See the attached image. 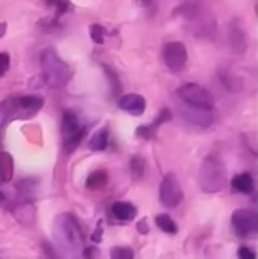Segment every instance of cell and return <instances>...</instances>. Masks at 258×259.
Returning <instances> with one entry per match:
<instances>
[{
    "label": "cell",
    "instance_id": "cell-30",
    "mask_svg": "<svg viewBox=\"0 0 258 259\" xmlns=\"http://www.w3.org/2000/svg\"><path fill=\"white\" fill-rule=\"evenodd\" d=\"M9 64H11V59H9V55L6 52H0V77L8 71L9 68Z\"/></svg>",
    "mask_w": 258,
    "mask_h": 259
},
{
    "label": "cell",
    "instance_id": "cell-7",
    "mask_svg": "<svg viewBox=\"0 0 258 259\" xmlns=\"http://www.w3.org/2000/svg\"><path fill=\"white\" fill-rule=\"evenodd\" d=\"M163 59L169 70L172 71H181L189 59L187 49L179 41H170L163 49Z\"/></svg>",
    "mask_w": 258,
    "mask_h": 259
},
{
    "label": "cell",
    "instance_id": "cell-22",
    "mask_svg": "<svg viewBox=\"0 0 258 259\" xmlns=\"http://www.w3.org/2000/svg\"><path fill=\"white\" fill-rule=\"evenodd\" d=\"M129 170H131V175L135 181H141L144 178V173H146V159L140 155L132 156L131 162H129Z\"/></svg>",
    "mask_w": 258,
    "mask_h": 259
},
{
    "label": "cell",
    "instance_id": "cell-6",
    "mask_svg": "<svg viewBox=\"0 0 258 259\" xmlns=\"http://www.w3.org/2000/svg\"><path fill=\"white\" fill-rule=\"evenodd\" d=\"M184 199L181 185L175 175L169 173L160 185V200L166 208H176Z\"/></svg>",
    "mask_w": 258,
    "mask_h": 259
},
{
    "label": "cell",
    "instance_id": "cell-9",
    "mask_svg": "<svg viewBox=\"0 0 258 259\" xmlns=\"http://www.w3.org/2000/svg\"><path fill=\"white\" fill-rule=\"evenodd\" d=\"M233 228L240 237H251L257 232L258 217L251 209H239L233 214Z\"/></svg>",
    "mask_w": 258,
    "mask_h": 259
},
{
    "label": "cell",
    "instance_id": "cell-13",
    "mask_svg": "<svg viewBox=\"0 0 258 259\" xmlns=\"http://www.w3.org/2000/svg\"><path fill=\"white\" fill-rule=\"evenodd\" d=\"M111 212L119 222H132L137 215V208L128 202H116L111 206Z\"/></svg>",
    "mask_w": 258,
    "mask_h": 259
},
{
    "label": "cell",
    "instance_id": "cell-24",
    "mask_svg": "<svg viewBox=\"0 0 258 259\" xmlns=\"http://www.w3.org/2000/svg\"><path fill=\"white\" fill-rule=\"evenodd\" d=\"M155 222H157V226H158L163 232H166V234L175 235V234L178 232L176 223H175V222L172 220V217L167 215V214H160V215L155 219Z\"/></svg>",
    "mask_w": 258,
    "mask_h": 259
},
{
    "label": "cell",
    "instance_id": "cell-11",
    "mask_svg": "<svg viewBox=\"0 0 258 259\" xmlns=\"http://www.w3.org/2000/svg\"><path fill=\"white\" fill-rule=\"evenodd\" d=\"M119 108L131 115H143L144 111H146V100L143 96L140 94H125V96H120L119 97Z\"/></svg>",
    "mask_w": 258,
    "mask_h": 259
},
{
    "label": "cell",
    "instance_id": "cell-17",
    "mask_svg": "<svg viewBox=\"0 0 258 259\" xmlns=\"http://www.w3.org/2000/svg\"><path fill=\"white\" fill-rule=\"evenodd\" d=\"M14 175V161L8 152H0V182H9Z\"/></svg>",
    "mask_w": 258,
    "mask_h": 259
},
{
    "label": "cell",
    "instance_id": "cell-27",
    "mask_svg": "<svg viewBox=\"0 0 258 259\" xmlns=\"http://www.w3.org/2000/svg\"><path fill=\"white\" fill-rule=\"evenodd\" d=\"M105 35H106V29H105L102 24L94 23V24L90 26V36H91V39H93L96 44H103Z\"/></svg>",
    "mask_w": 258,
    "mask_h": 259
},
{
    "label": "cell",
    "instance_id": "cell-28",
    "mask_svg": "<svg viewBox=\"0 0 258 259\" xmlns=\"http://www.w3.org/2000/svg\"><path fill=\"white\" fill-rule=\"evenodd\" d=\"M170 118H172V112H170L169 109H163V111L158 114V117L155 118V121H154L152 124H148V127L151 129V132H152L154 135H157V129H158L163 123L169 121Z\"/></svg>",
    "mask_w": 258,
    "mask_h": 259
},
{
    "label": "cell",
    "instance_id": "cell-10",
    "mask_svg": "<svg viewBox=\"0 0 258 259\" xmlns=\"http://www.w3.org/2000/svg\"><path fill=\"white\" fill-rule=\"evenodd\" d=\"M182 117L189 123H192L195 126H199V127H208L214 121L213 109L199 108V106H190V105H186V103H184V108H182Z\"/></svg>",
    "mask_w": 258,
    "mask_h": 259
},
{
    "label": "cell",
    "instance_id": "cell-2",
    "mask_svg": "<svg viewBox=\"0 0 258 259\" xmlns=\"http://www.w3.org/2000/svg\"><path fill=\"white\" fill-rule=\"evenodd\" d=\"M40 62L43 70V79L46 80L47 85L53 88H61L70 80L71 77L70 65L65 61H62L53 49L43 50Z\"/></svg>",
    "mask_w": 258,
    "mask_h": 259
},
{
    "label": "cell",
    "instance_id": "cell-8",
    "mask_svg": "<svg viewBox=\"0 0 258 259\" xmlns=\"http://www.w3.org/2000/svg\"><path fill=\"white\" fill-rule=\"evenodd\" d=\"M12 117H33L43 106L44 99L41 96H21L9 100Z\"/></svg>",
    "mask_w": 258,
    "mask_h": 259
},
{
    "label": "cell",
    "instance_id": "cell-31",
    "mask_svg": "<svg viewBox=\"0 0 258 259\" xmlns=\"http://www.w3.org/2000/svg\"><path fill=\"white\" fill-rule=\"evenodd\" d=\"M102 234H103V229H102V225H100V222H99L96 231H94L93 235H91V240H93L94 243H100V241H102Z\"/></svg>",
    "mask_w": 258,
    "mask_h": 259
},
{
    "label": "cell",
    "instance_id": "cell-36",
    "mask_svg": "<svg viewBox=\"0 0 258 259\" xmlns=\"http://www.w3.org/2000/svg\"><path fill=\"white\" fill-rule=\"evenodd\" d=\"M140 3H141L143 6H149V5L152 3V0H140Z\"/></svg>",
    "mask_w": 258,
    "mask_h": 259
},
{
    "label": "cell",
    "instance_id": "cell-12",
    "mask_svg": "<svg viewBox=\"0 0 258 259\" xmlns=\"http://www.w3.org/2000/svg\"><path fill=\"white\" fill-rule=\"evenodd\" d=\"M230 39H231V46L233 49L237 52V53H242L248 42H246V32L245 29L240 26V21L239 20H234L233 24H231V32H230Z\"/></svg>",
    "mask_w": 258,
    "mask_h": 259
},
{
    "label": "cell",
    "instance_id": "cell-1",
    "mask_svg": "<svg viewBox=\"0 0 258 259\" xmlns=\"http://www.w3.org/2000/svg\"><path fill=\"white\" fill-rule=\"evenodd\" d=\"M53 235L59 249H62L67 255H78L85 249V235L78 220L68 212L59 214L55 219Z\"/></svg>",
    "mask_w": 258,
    "mask_h": 259
},
{
    "label": "cell",
    "instance_id": "cell-29",
    "mask_svg": "<svg viewBox=\"0 0 258 259\" xmlns=\"http://www.w3.org/2000/svg\"><path fill=\"white\" fill-rule=\"evenodd\" d=\"M111 258L114 259H132L134 252L129 247H116L111 250Z\"/></svg>",
    "mask_w": 258,
    "mask_h": 259
},
{
    "label": "cell",
    "instance_id": "cell-5",
    "mask_svg": "<svg viewBox=\"0 0 258 259\" xmlns=\"http://www.w3.org/2000/svg\"><path fill=\"white\" fill-rule=\"evenodd\" d=\"M179 99L190 106H199V108H214V97L213 94L204 88L199 83H186L178 90Z\"/></svg>",
    "mask_w": 258,
    "mask_h": 259
},
{
    "label": "cell",
    "instance_id": "cell-34",
    "mask_svg": "<svg viewBox=\"0 0 258 259\" xmlns=\"http://www.w3.org/2000/svg\"><path fill=\"white\" fill-rule=\"evenodd\" d=\"M5 205H6V196L0 190V206H5Z\"/></svg>",
    "mask_w": 258,
    "mask_h": 259
},
{
    "label": "cell",
    "instance_id": "cell-32",
    "mask_svg": "<svg viewBox=\"0 0 258 259\" xmlns=\"http://www.w3.org/2000/svg\"><path fill=\"white\" fill-rule=\"evenodd\" d=\"M239 256H240V258H245V259H251V258H255L257 255H255V252L249 250L248 247H242V249L239 250Z\"/></svg>",
    "mask_w": 258,
    "mask_h": 259
},
{
    "label": "cell",
    "instance_id": "cell-16",
    "mask_svg": "<svg viewBox=\"0 0 258 259\" xmlns=\"http://www.w3.org/2000/svg\"><path fill=\"white\" fill-rule=\"evenodd\" d=\"M231 185L234 191L242 193V194H249L254 190V179L249 173H242L233 179Z\"/></svg>",
    "mask_w": 258,
    "mask_h": 259
},
{
    "label": "cell",
    "instance_id": "cell-35",
    "mask_svg": "<svg viewBox=\"0 0 258 259\" xmlns=\"http://www.w3.org/2000/svg\"><path fill=\"white\" fill-rule=\"evenodd\" d=\"M6 33V23H0V38Z\"/></svg>",
    "mask_w": 258,
    "mask_h": 259
},
{
    "label": "cell",
    "instance_id": "cell-4",
    "mask_svg": "<svg viewBox=\"0 0 258 259\" xmlns=\"http://www.w3.org/2000/svg\"><path fill=\"white\" fill-rule=\"evenodd\" d=\"M186 18L190 21V29L199 38H210L216 32V21L211 15L205 14L199 6H187L184 9Z\"/></svg>",
    "mask_w": 258,
    "mask_h": 259
},
{
    "label": "cell",
    "instance_id": "cell-19",
    "mask_svg": "<svg viewBox=\"0 0 258 259\" xmlns=\"http://www.w3.org/2000/svg\"><path fill=\"white\" fill-rule=\"evenodd\" d=\"M108 143H109V132H108L106 127H103V129L97 131V132L91 137L88 146H90V149L94 150V152H103V150L108 147Z\"/></svg>",
    "mask_w": 258,
    "mask_h": 259
},
{
    "label": "cell",
    "instance_id": "cell-18",
    "mask_svg": "<svg viewBox=\"0 0 258 259\" xmlns=\"http://www.w3.org/2000/svg\"><path fill=\"white\" fill-rule=\"evenodd\" d=\"M103 65V71L106 74V79H108V83H109V93L113 97H117L120 96L122 93V82H120V77L119 74L116 73V70L108 65V64H102Z\"/></svg>",
    "mask_w": 258,
    "mask_h": 259
},
{
    "label": "cell",
    "instance_id": "cell-3",
    "mask_svg": "<svg viewBox=\"0 0 258 259\" xmlns=\"http://www.w3.org/2000/svg\"><path fill=\"white\" fill-rule=\"evenodd\" d=\"M199 187L205 193H219L227 185V167L214 155L204 159L199 168Z\"/></svg>",
    "mask_w": 258,
    "mask_h": 259
},
{
    "label": "cell",
    "instance_id": "cell-14",
    "mask_svg": "<svg viewBox=\"0 0 258 259\" xmlns=\"http://www.w3.org/2000/svg\"><path fill=\"white\" fill-rule=\"evenodd\" d=\"M12 214L21 225H32L35 222V206L29 200H24L23 203H20L12 211Z\"/></svg>",
    "mask_w": 258,
    "mask_h": 259
},
{
    "label": "cell",
    "instance_id": "cell-26",
    "mask_svg": "<svg viewBox=\"0 0 258 259\" xmlns=\"http://www.w3.org/2000/svg\"><path fill=\"white\" fill-rule=\"evenodd\" d=\"M46 3L55 9V18L59 20L62 14H65L70 9V2L68 0H46Z\"/></svg>",
    "mask_w": 258,
    "mask_h": 259
},
{
    "label": "cell",
    "instance_id": "cell-21",
    "mask_svg": "<svg viewBox=\"0 0 258 259\" xmlns=\"http://www.w3.org/2000/svg\"><path fill=\"white\" fill-rule=\"evenodd\" d=\"M36 185H38V179H36V178L21 179V181H18V184H17V191H18V194H20L21 199L30 200V197H32V194H33V191H35Z\"/></svg>",
    "mask_w": 258,
    "mask_h": 259
},
{
    "label": "cell",
    "instance_id": "cell-15",
    "mask_svg": "<svg viewBox=\"0 0 258 259\" xmlns=\"http://www.w3.org/2000/svg\"><path fill=\"white\" fill-rule=\"evenodd\" d=\"M82 126H81L78 114L75 111H71V109H65L64 114H62V134H64V138L73 135Z\"/></svg>",
    "mask_w": 258,
    "mask_h": 259
},
{
    "label": "cell",
    "instance_id": "cell-25",
    "mask_svg": "<svg viewBox=\"0 0 258 259\" xmlns=\"http://www.w3.org/2000/svg\"><path fill=\"white\" fill-rule=\"evenodd\" d=\"M220 79L224 80V85L230 91H240L242 90V79H240V76L234 74L233 71H225Z\"/></svg>",
    "mask_w": 258,
    "mask_h": 259
},
{
    "label": "cell",
    "instance_id": "cell-20",
    "mask_svg": "<svg viewBox=\"0 0 258 259\" xmlns=\"http://www.w3.org/2000/svg\"><path fill=\"white\" fill-rule=\"evenodd\" d=\"M106 184H108V175L103 170L90 173V176L85 181V187L88 190H102Z\"/></svg>",
    "mask_w": 258,
    "mask_h": 259
},
{
    "label": "cell",
    "instance_id": "cell-23",
    "mask_svg": "<svg viewBox=\"0 0 258 259\" xmlns=\"http://www.w3.org/2000/svg\"><path fill=\"white\" fill-rule=\"evenodd\" d=\"M85 132H87V129L82 126L78 132H75L73 135L64 138V149L67 150V153H71V152H75L79 147V144L82 143V140L85 137Z\"/></svg>",
    "mask_w": 258,
    "mask_h": 259
},
{
    "label": "cell",
    "instance_id": "cell-33",
    "mask_svg": "<svg viewBox=\"0 0 258 259\" xmlns=\"http://www.w3.org/2000/svg\"><path fill=\"white\" fill-rule=\"evenodd\" d=\"M138 231H140V234H148L149 226H148V223H146V220H144V219L138 223Z\"/></svg>",
    "mask_w": 258,
    "mask_h": 259
}]
</instances>
